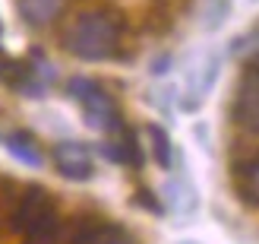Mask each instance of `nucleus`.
Returning a JSON list of instances; mask_svg holds the SVG:
<instances>
[{"instance_id": "9b49d317", "label": "nucleus", "mask_w": 259, "mask_h": 244, "mask_svg": "<svg viewBox=\"0 0 259 244\" xmlns=\"http://www.w3.org/2000/svg\"><path fill=\"white\" fill-rule=\"evenodd\" d=\"M243 190H247V197L253 203H259V159L247 165V171H243Z\"/></svg>"}, {"instance_id": "f8f14e48", "label": "nucleus", "mask_w": 259, "mask_h": 244, "mask_svg": "<svg viewBox=\"0 0 259 244\" xmlns=\"http://www.w3.org/2000/svg\"><path fill=\"white\" fill-rule=\"evenodd\" d=\"M92 244H133V238H130L123 228H98Z\"/></svg>"}, {"instance_id": "6e6552de", "label": "nucleus", "mask_w": 259, "mask_h": 244, "mask_svg": "<svg viewBox=\"0 0 259 244\" xmlns=\"http://www.w3.org/2000/svg\"><path fill=\"white\" fill-rule=\"evenodd\" d=\"M7 146H10V152H13L19 162L32 165V168H38V165L45 162V159H41V149H38V143H35L29 133H13V136L7 140Z\"/></svg>"}, {"instance_id": "f257e3e1", "label": "nucleus", "mask_w": 259, "mask_h": 244, "mask_svg": "<svg viewBox=\"0 0 259 244\" xmlns=\"http://www.w3.org/2000/svg\"><path fill=\"white\" fill-rule=\"evenodd\" d=\"M117 38H120V22L114 13L89 10L70 22L67 35H63V45L70 48V54L82 57V60H105L114 54Z\"/></svg>"}, {"instance_id": "423d86ee", "label": "nucleus", "mask_w": 259, "mask_h": 244, "mask_svg": "<svg viewBox=\"0 0 259 244\" xmlns=\"http://www.w3.org/2000/svg\"><path fill=\"white\" fill-rule=\"evenodd\" d=\"M218 76V57L215 54H202L196 63H193V70L187 76V108H196L199 101L205 98V92L212 89Z\"/></svg>"}, {"instance_id": "0eeeda50", "label": "nucleus", "mask_w": 259, "mask_h": 244, "mask_svg": "<svg viewBox=\"0 0 259 244\" xmlns=\"http://www.w3.org/2000/svg\"><path fill=\"white\" fill-rule=\"evenodd\" d=\"M63 7H67V0H19L22 19L32 25H48L63 13Z\"/></svg>"}, {"instance_id": "20e7f679", "label": "nucleus", "mask_w": 259, "mask_h": 244, "mask_svg": "<svg viewBox=\"0 0 259 244\" xmlns=\"http://www.w3.org/2000/svg\"><path fill=\"white\" fill-rule=\"evenodd\" d=\"M54 165L60 168V175L73 178V181H85L92 178V152H89L82 143H60L54 149Z\"/></svg>"}, {"instance_id": "f03ea898", "label": "nucleus", "mask_w": 259, "mask_h": 244, "mask_svg": "<svg viewBox=\"0 0 259 244\" xmlns=\"http://www.w3.org/2000/svg\"><path fill=\"white\" fill-rule=\"evenodd\" d=\"M13 225H16V232L29 235L35 244H51L60 232L57 210L45 190H29L19 200L16 213H13Z\"/></svg>"}, {"instance_id": "7ed1b4c3", "label": "nucleus", "mask_w": 259, "mask_h": 244, "mask_svg": "<svg viewBox=\"0 0 259 244\" xmlns=\"http://www.w3.org/2000/svg\"><path fill=\"white\" fill-rule=\"evenodd\" d=\"M70 92L82 101V114H85L89 127H95V130H114V127H117V111H114V101L101 92L95 83L73 80L70 83Z\"/></svg>"}, {"instance_id": "1a4fd4ad", "label": "nucleus", "mask_w": 259, "mask_h": 244, "mask_svg": "<svg viewBox=\"0 0 259 244\" xmlns=\"http://www.w3.org/2000/svg\"><path fill=\"white\" fill-rule=\"evenodd\" d=\"M234 51H237V57L250 60V63H259V25H256V29H250L247 35L237 38V42H234Z\"/></svg>"}, {"instance_id": "9d476101", "label": "nucleus", "mask_w": 259, "mask_h": 244, "mask_svg": "<svg viewBox=\"0 0 259 244\" xmlns=\"http://www.w3.org/2000/svg\"><path fill=\"white\" fill-rule=\"evenodd\" d=\"M149 136H152V146H155V159H158V165H167V162H171V140H167V133L161 130V127H149Z\"/></svg>"}, {"instance_id": "39448f33", "label": "nucleus", "mask_w": 259, "mask_h": 244, "mask_svg": "<svg viewBox=\"0 0 259 244\" xmlns=\"http://www.w3.org/2000/svg\"><path fill=\"white\" fill-rule=\"evenodd\" d=\"M237 121L247 133H259V70L256 67L243 76V83H240Z\"/></svg>"}]
</instances>
